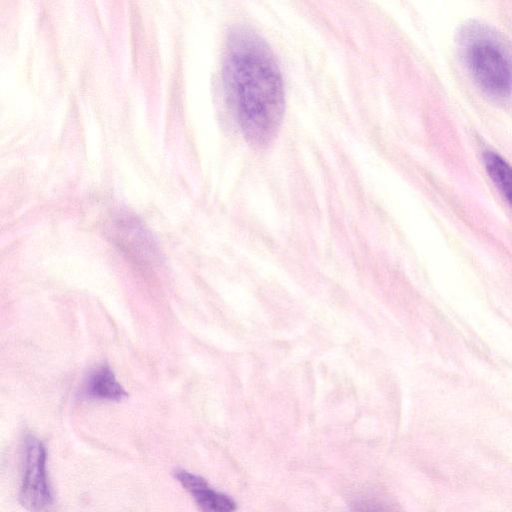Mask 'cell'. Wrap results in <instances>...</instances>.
Wrapping results in <instances>:
<instances>
[{"mask_svg":"<svg viewBox=\"0 0 512 512\" xmlns=\"http://www.w3.org/2000/svg\"><path fill=\"white\" fill-rule=\"evenodd\" d=\"M224 77L244 137L254 146H267L283 119L284 83L271 48L253 29L239 27L231 32Z\"/></svg>","mask_w":512,"mask_h":512,"instance_id":"cell-1","label":"cell"},{"mask_svg":"<svg viewBox=\"0 0 512 512\" xmlns=\"http://www.w3.org/2000/svg\"><path fill=\"white\" fill-rule=\"evenodd\" d=\"M463 55L472 78L488 96L512 95V56L496 35L470 26L463 35Z\"/></svg>","mask_w":512,"mask_h":512,"instance_id":"cell-2","label":"cell"},{"mask_svg":"<svg viewBox=\"0 0 512 512\" xmlns=\"http://www.w3.org/2000/svg\"><path fill=\"white\" fill-rule=\"evenodd\" d=\"M19 501L30 512L41 511L51 502L46 476V450L42 442L33 435H27L24 439Z\"/></svg>","mask_w":512,"mask_h":512,"instance_id":"cell-3","label":"cell"},{"mask_svg":"<svg viewBox=\"0 0 512 512\" xmlns=\"http://www.w3.org/2000/svg\"><path fill=\"white\" fill-rule=\"evenodd\" d=\"M174 476L191 495L200 512L236 511V502L227 494L213 489L203 477L184 469L175 470Z\"/></svg>","mask_w":512,"mask_h":512,"instance_id":"cell-4","label":"cell"},{"mask_svg":"<svg viewBox=\"0 0 512 512\" xmlns=\"http://www.w3.org/2000/svg\"><path fill=\"white\" fill-rule=\"evenodd\" d=\"M85 392L90 398L110 401H119L127 396L108 366H101L89 375Z\"/></svg>","mask_w":512,"mask_h":512,"instance_id":"cell-5","label":"cell"},{"mask_svg":"<svg viewBox=\"0 0 512 512\" xmlns=\"http://www.w3.org/2000/svg\"><path fill=\"white\" fill-rule=\"evenodd\" d=\"M484 164L491 180L512 207V166L492 151L484 154Z\"/></svg>","mask_w":512,"mask_h":512,"instance_id":"cell-6","label":"cell"},{"mask_svg":"<svg viewBox=\"0 0 512 512\" xmlns=\"http://www.w3.org/2000/svg\"><path fill=\"white\" fill-rule=\"evenodd\" d=\"M352 512H397L387 502L377 499H362L354 504Z\"/></svg>","mask_w":512,"mask_h":512,"instance_id":"cell-7","label":"cell"}]
</instances>
